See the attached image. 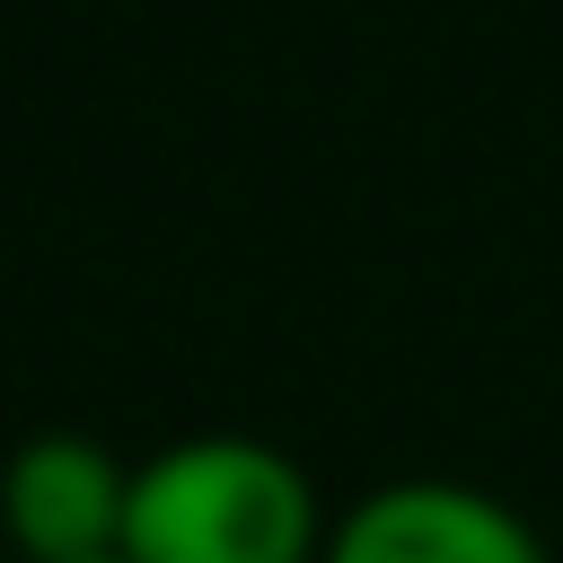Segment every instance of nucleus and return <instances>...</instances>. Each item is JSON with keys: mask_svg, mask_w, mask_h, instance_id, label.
Returning <instances> with one entry per match:
<instances>
[{"mask_svg": "<svg viewBox=\"0 0 563 563\" xmlns=\"http://www.w3.org/2000/svg\"><path fill=\"white\" fill-rule=\"evenodd\" d=\"M0 563H9V545H0Z\"/></svg>", "mask_w": 563, "mask_h": 563, "instance_id": "4", "label": "nucleus"}, {"mask_svg": "<svg viewBox=\"0 0 563 563\" xmlns=\"http://www.w3.org/2000/svg\"><path fill=\"white\" fill-rule=\"evenodd\" d=\"M132 466L88 431H35L0 466V545L18 563H106L123 554Z\"/></svg>", "mask_w": 563, "mask_h": 563, "instance_id": "2", "label": "nucleus"}, {"mask_svg": "<svg viewBox=\"0 0 563 563\" xmlns=\"http://www.w3.org/2000/svg\"><path fill=\"white\" fill-rule=\"evenodd\" d=\"M325 528L299 457L246 431H202L132 466L123 563H317Z\"/></svg>", "mask_w": 563, "mask_h": 563, "instance_id": "1", "label": "nucleus"}, {"mask_svg": "<svg viewBox=\"0 0 563 563\" xmlns=\"http://www.w3.org/2000/svg\"><path fill=\"white\" fill-rule=\"evenodd\" d=\"M317 563H545L537 528L457 475H396L378 493H361L334 528Z\"/></svg>", "mask_w": 563, "mask_h": 563, "instance_id": "3", "label": "nucleus"}, {"mask_svg": "<svg viewBox=\"0 0 563 563\" xmlns=\"http://www.w3.org/2000/svg\"><path fill=\"white\" fill-rule=\"evenodd\" d=\"M106 563H123V554H106Z\"/></svg>", "mask_w": 563, "mask_h": 563, "instance_id": "5", "label": "nucleus"}]
</instances>
